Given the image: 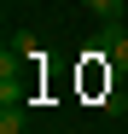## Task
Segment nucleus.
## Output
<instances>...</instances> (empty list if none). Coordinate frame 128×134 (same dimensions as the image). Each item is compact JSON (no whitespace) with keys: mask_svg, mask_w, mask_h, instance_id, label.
Wrapping results in <instances>:
<instances>
[{"mask_svg":"<svg viewBox=\"0 0 128 134\" xmlns=\"http://www.w3.org/2000/svg\"><path fill=\"white\" fill-rule=\"evenodd\" d=\"M99 47L111 53L117 64H128V29H122V24H105V35H99Z\"/></svg>","mask_w":128,"mask_h":134,"instance_id":"nucleus-1","label":"nucleus"},{"mask_svg":"<svg viewBox=\"0 0 128 134\" xmlns=\"http://www.w3.org/2000/svg\"><path fill=\"white\" fill-rule=\"evenodd\" d=\"M82 12H93L99 24H122V0H82Z\"/></svg>","mask_w":128,"mask_h":134,"instance_id":"nucleus-2","label":"nucleus"},{"mask_svg":"<svg viewBox=\"0 0 128 134\" xmlns=\"http://www.w3.org/2000/svg\"><path fill=\"white\" fill-rule=\"evenodd\" d=\"M6 53H18V58H41V35H35V29H18Z\"/></svg>","mask_w":128,"mask_h":134,"instance_id":"nucleus-3","label":"nucleus"},{"mask_svg":"<svg viewBox=\"0 0 128 134\" xmlns=\"http://www.w3.org/2000/svg\"><path fill=\"white\" fill-rule=\"evenodd\" d=\"M24 99H18V105H0V134H24Z\"/></svg>","mask_w":128,"mask_h":134,"instance_id":"nucleus-4","label":"nucleus"}]
</instances>
